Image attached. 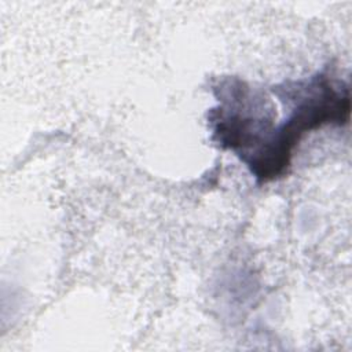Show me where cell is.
<instances>
[{
	"label": "cell",
	"mask_w": 352,
	"mask_h": 352,
	"mask_svg": "<svg viewBox=\"0 0 352 352\" xmlns=\"http://www.w3.org/2000/svg\"><path fill=\"white\" fill-rule=\"evenodd\" d=\"M274 92L287 104L289 114L275 126L260 182L274 180L287 169L293 148L304 133L327 124L344 125L351 113L349 87L336 84L324 73L285 82L274 88Z\"/></svg>",
	"instance_id": "1"
}]
</instances>
